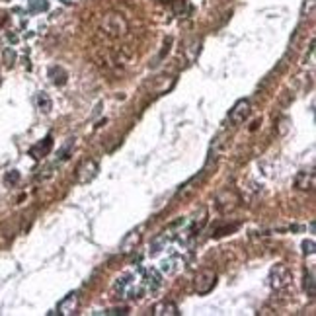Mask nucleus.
Masks as SVG:
<instances>
[{
	"label": "nucleus",
	"mask_w": 316,
	"mask_h": 316,
	"mask_svg": "<svg viewBox=\"0 0 316 316\" xmlns=\"http://www.w3.org/2000/svg\"><path fill=\"white\" fill-rule=\"evenodd\" d=\"M102 27H104V31H105L107 35H111V37H121V35H125V31H127V22H125V18H123L121 14L111 12V14L104 16Z\"/></svg>",
	"instance_id": "nucleus-1"
},
{
	"label": "nucleus",
	"mask_w": 316,
	"mask_h": 316,
	"mask_svg": "<svg viewBox=\"0 0 316 316\" xmlns=\"http://www.w3.org/2000/svg\"><path fill=\"white\" fill-rule=\"evenodd\" d=\"M269 285L273 289H283L291 283V271L285 263H275L271 269H269Z\"/></svg>",
	"instance_id": "nucleus-2"
},
{
	"label": "nucleus",
	"mask_w": 316,
	"mask_h": 316,
	"mask_svg": "<svg viewBox=\"0 0 316 316\" xmlns=\"http://www.w3.org/2000/svg\"><path fill=\"white\" fill-rule=\"evenodd\" d=\"M193 285H195L197 295H209L213 291V287L217 285V273L213 269H203L195 275Z\"/></svg>",
	"instance_id": "nucleus-3"
},
{
	"label": "nucleus",
	"mask_w": 316,
	"mask_h": 316,
	"mask_svg": "<svg viewBox=\"0 0 316 316\" xmlns=\"http://www.w3.org/2000/svg\"><path fill=\"white\" fill-rule=\"evenodd\" d=\"M98 162L92 160V158H86L82 160L79 166H77V182L79 184H88L92 182L96 176H98Z\"/></svg>",
	"instance_id": "nucleus-4"
},
{
	"label": "nucleus",
	"mask_w": 316,
	"mask_h": 316,
	"mask_svg": "<svg viewBox=\"0 0 316 316\" xmlns=\"http://www.w3.org/2000/svg\"><path fill=\"white\" fill-rule=\"evenodd\" d=\"M250 111H252L250 102H248V100H238L237 104L233 105V109L229 111V123H231L233 127H237V125H240V123H244V121L248 119Z\"/></svg>",
	"instance_id": "nucleus-5"
},
{
	"label": "nucleus",
	"mask_w": 316,
	"mask_h": 316,
	"mask_svg": "<svg viewBox=\"0 0 316 316\" xmlns=\"http://www.w3.org/2000/svg\"><path fill=\"white\" fill-rule=\"evenodd\" d=\"M238 203H240V197H238L233 189H223L217 195V209L221 213H229V211L237 209Z\"/></svg>",
	"instance_id": "nucleus-6"
},
{
	"label": "nucleus",
	"mask_w": 316,
	"mask_h": 316,
	"mask_svg": "<svg viewBox=\"0 0 316 316\" xmlns=\"http://www.w3.org/2000/svg\"><path fill=\"white\" fill-rule=\"evenodd\" d=\"M315 185H316V174L313 168L311 170H301L297 174V178H295V187L297 189L311 191V189H315Z\"/></svg>",
	"instance_id": "nucleus-7"
},
{
	"label": "nucleus",
	"mask_w": 316,
	"mask_h": 316,
	"mask_svg": "<svg viewBox=\"0 0 316 316\" xmlns=\"http://www.w3.org/2000/svg\"><path fill=\"white\" fill-rule=\"evenodd\" d=\"M79 305H80L79 293H69V295L57 305V315H63V316L75 315V313L79 311Z\"/></svg>",
	"instance_id": "nucleus-8"
},
{
	"label": "nucleus",
	"mask_w": 316,
	"mask_h": 316,
	"mask_svg": "<svg viewBox=\"0 0 316 316\" xmlns=\"http://www.w3.org/2000/svg\"><path fill=\"white\" fill-rule=\"evenodd\" d=\"M53 149V137L49 135V137H45L41 143H37V145H33L31 149H29V157H33V158H43V157H47L49 155V151Z\"/></svg>",
	"instance_id": "nucleus-9"
},
{
	"label": "nucleus",
	"mask_w": 316,
	"mask_h": 316,
	"mask_svg": "<svg viewBox=\"0 0 316 316\" xmlns=\"http://www.w3.org/2000/svg\"><path fill=\"white\" fill-rule=\"evenodd\" d=\"M141 242V229L137 231H131L127 237L121 240V254H131Z\"/></svg>",
	"instance_id": "nucleus-10"
},
{
	"label": "nucleus",
	"mask_w": 316,
	"mask_h": 316,
	"mask_svg": "<svg viewBox=\"0 0 316 316\" xmlns=\"http://www.w3.org/2000/svg\"><path fill=\"white\" fill-rule=\"evenodd\" d=\"M153 315L155 316H178L180 315V309H178L172 301H162V303H158L157 307L153 309Z\"/></svg>",
	"instance_id": "nucleus-11"
},
{
	"label": "nucleus",
	"mask_w": 316,
	"mask_h": 316,
	"mask_svg": "<svg viewBox=\"0 0 316 316\" xmlns=\"http://www.w3.org/2000/svg\"><path fill=\"white\" fill-rule=\"evenodd\" d=\"M205 174H207V170H203V172H201V176H199V178H197V176H193V178H191V180H189V182H185V184H184V185H182V187H180V191H178V193H176V197H178V199H180V197H187V195H189V193H191V191H193V189H195V187H193V185H197V184H199V180H201V178H203V176H205Z\"/></svg>",
	"instance_id": "nucleus-12"
},
{
	"label": "nucleus",
	"mask_w": 316,
	"mask_h": 316,
	"mask_svg": "<svg viewBox=\"0 0 316 316\" xmlns=\"http://www.w3.org/2000/svg\"><path fill=\"white\" fill-rule=\"evenodd\" d=\"M49 79H51V82L53 84H65L67 82V79H69V75H67V71L63 69V67H51L49 69Z\"/></svg>",
	"instance_id": "nucleus-13"
},
{
	"label": "nucleus",
	"mask_w": 316,
	"mask_h": 316,
	"mask_svg": "<svg viewBox=\"0 0 316 316\" xmlns=\"http://www.w3.org/2000/svg\"><path fill=\"white\" fill-rule=\"evenodd\" d=\"M303 287H305L307 295H309L311 299H315V295H316V281H315V271H313V269L305 271V283H303Z\"/></svg>",
	"instance_id": "nucleus-14"
},
{
	"label": "nucleus",
	"mask_w": 316,
	"mask_h": 316,
	"mask_svg": "<svg viewBox=\"0 0 316 316\" xmlns=\"http://www.w3.org/2000/svg\"><path fill=\"white\" fill-rule=\"evenodd\" d=\"M35 102H37V107H39L43 113H49L51 107H53V102H51V98H49L45 92H39V94L35 96Z\"/></svg>",
	"instance_id": "nucleus-15"
},
{
	"label": "nucleus",
	"mask_w": 316,
	"mask_h": 316,
	"mask_svg": "<svg viewBox=\"0 0 316 316\" xmlns=\"http://www.w3.org/2000/svg\"><path fill=\"white\" fill-rule=\"evenodd\" d=\"M199 41H191V43H187V47H185V55H187V61H195V57L199 55Z\"/></svg>",
	"instance_id": "nucleus-16"
},
{
	"label": "nucleus",
	"mask_w": 316,
	"mask_h": 316,
	"mask_svg": "<svg viewBox=\"0 0 316 316\" xmlns=\"http://www.w3.org/2000/svg\"><path fill=\"white\" fill-rule=\"evenodd\" d=\"M49 8L47 0H29V10L31 12H45Z\"/></svg>",
	"instance_id": "nucleus-17"
},
{
	"label": "nucleus",
	"mask_w": 316,
	"mask_h": 316,
	"mask_svg": "<svg viewBox=\"0 0 316 316\" xmlns=\"http://www.w3.org/2000/svg\"><path fill=\"white\" fill-rule=\"evenodd\" d=\"M4 182H6L8 185H16V184L20 182V172H18V170H10V172L4 176Z\"/></svg>",
	"instance_id": "nucleus-18"
},
{
	"label": "nucleus",
	"mask_w": 316,
	"mask_h": 316,
	"mask_svg": "<svg viewBox=\"0 0 316 316\" xmlns=\"http://www.w3.org/2000/svg\"><path fill=\"white\" fill-rule=\"evenodd\" d=\"M73 147H75V139H69L67 141V145L61 149V153H59V160H67L69 155H71V151H73Z\"/></svg>",
	"instance_id": "nucleus-19"
},
{
	"label": "nucleus",
	"mask_w": 316,
	"mask_h": 316,
	"mask_svg": "<svg viewBox=\"0 0 316 316\" xmlns=\"http://www.w3.org/2000/svg\"><path fill=\"white\" fill-rule=\"evenodd\" d=\"M303 252L309 254V256H313L315 254V242L313 240H305L303 242Z\"/></svg>",
	"instance_id": "nucleus-20"
},
{
	"label": "nucleus",
	"mask_w": 316,
	"mask_h": 316,
	"mask_svg": "<svg viewBox=\"0 0 316 316\" xmlns=\"http://www.w3.org/2000/svg\"><path fill=\"white\" fill-rule=\"evenodd\" d=\"M104 315L111 316V315H129V309L127 307H119V309H109V311H105Z\"/></svg>",
	"instance_id": "nucleus-21"
},
{
	"label": "nucleus",
	"mask_w": 316,
	"mask_h": 316,
	"mask_svg": "<svg viewBox=\"0 0 316 316\" xmlns=\"http://www.w3.org/2000/svg\"><path fill=\"white\" fill-rule=\"evenodd\" d=\"M4 59H6V65H14V59H16L14 51H6L4 53Z\"/></svg>",
	"instance_id": "nucleus-22"
},
{
	"label": "nucleus",
	"mask_w": 316,
	"mask_h": 316,
	"mask_svg": "<svg viewBox=\"0 0 316 316\" xmlns=\"http://www.w3.org/2000/svg\"><path fill=\"white\" fill-rule=\"evenodd\" d=\"M313 10H315V0H309V6L305 4V8H303V14H313Z\"/></svg>",
	"instance_id": "nucleus-23"
}]
</instances>
